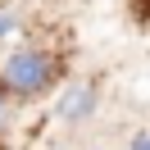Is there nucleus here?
Instances as JSON below:
<instances>
[{
  "label": "nucleus",
  "mask_w": 150,
  "mask_h": 150,
  "mask_svg": "<svg viewBox=\"0 0 150 150\" xmlns=\"http://www.w3.org/2000/svg\"><path fill=\"white\" fill-rule=\"evenodd\" d=\"M0 77H5V86L18 96H37L46 91L50 82H55V59L41 55V50H23V55H14L9 64L0 68Z\"/></svg>",
  "instance_id": "f257e3e1"
},
{
  "label": "nucleus",
  "mask_w": 150,
  "mask_h": 150,
  "mask_svg": "<svg viewBox=\"0 0 150 150\" xmlns=\"http://www.w3.org/2000/svg\"><path fill=\"white\" fill-rule=\"evenodd\" d=\"M0 118H5V109H0Z\"/></svg>",
  "instance_id": "20e7f679"
},
{
  "label": "nucleus",
  "mask_w": 150,
  "mask_h": 150,
  "mask_svg": "<svg viewBox=\"0 0 150 150\" xmlns=\"http://www.w3.org/2000/svg\"><path fill=\"white\" fill-rule=\"evenodd\" d=\"M91 100H96V91L91 86H68L64 91V100H59V118H68V123H77V118H86L91 114Z\"/></svg>",
  "instance_id": "f03ea898"
},
{
  "label": "nucleus",
  "mask_w": 150,
  "mask_h": 150,
  "mask_svg": "<svg viewBox=\"0 0 150 150\" xmlns=\"http://www.w3.org/2000/svg\"><path fill=\"white\" fill-rule=\"evenodd\" d=\"M132 150H150V132H141V137L132 141Z\"/></svg>",
  "instance_id": "7ed1b4c3"
}]
</instances>
